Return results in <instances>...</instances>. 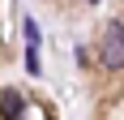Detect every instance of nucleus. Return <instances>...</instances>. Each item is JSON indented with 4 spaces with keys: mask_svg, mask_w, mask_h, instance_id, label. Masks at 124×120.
<instances>
[{
    "mask_svg": "<svg viewBox=\"0 0 124 120\" xmlns=\"http://www.w3.org/2000/svg\"><path fill=\"white\" fill-rule=\"evenodd\" d=\"M103 64L107 69H124V26L111 22L103 30Z\"/></svg>",
    "mask_w": 124,
    "mask_h": 120,
    "instance_id": "obj_1",
    "label": "nucleus"
},
{
    "mask_svg": "<svg viewBox=\"0 0 124 120\" xmlns=\"http://www.w3.org/2000/svg\"><path fill=\"white\" fill-rule=\"evenodd\" d=\"M4 120H22V94L4 90Z\"/></svg>",
    "mask_w": 124,
    "mask_h": 120,
    "instance_id": "obj_2",
    "label": "nucleus"
},
{
    "mask_svg": "<svg viewBox=\"0 0 124 120\" xmlns=\"http://www.w3.org/2000/svg\"><path fill=\"white\" fill-rule=\"evenodd\" d=\"M90 4H94V0H90Z\"/></svg>",
    "mask_w": 124,
    "mask_h": 120,
    "instance_id": "obj_3",
    "label": "nucleus"
}]
</instances>
